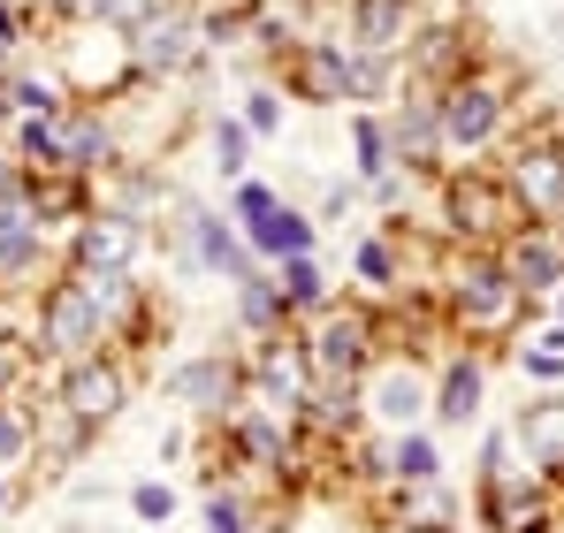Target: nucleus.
Returning <instances> with one entry per match:
<instances>
[{
	"label": "nucleus",
	"mask_w": 564,
	"mask_h": 533,
	"mask_svg": "<svg viewBox=\"0 0 564 533\" xmlns=\"http://www.w3.org/2000/svg\"><path fill=\"white\" fill-rule=\"evenodd\" d=\"M389 351V313L367 297H336L328 313L297 320V358H305V381L321 389H359L375 373V358Z\"/></svg>",
	"instance_id": "nucleus-3"
},
{
	"label": "nucleus",
	"mask_w": 564,
	"mask_h": 533,
	"mask_svg": "<svg viewBox=\"0 0 564 533\" xmlns=\"http://www.w3.org/2000/svg\"><path fill=\"white\" fill-rule=\"evenodd\" d=\"M443 221H451V244H503L511 229H527L534 214L511 198V183L496 176V168H466V176L443 183Z\"/></svg>",
	"instance_id": "nucleus-9"
},
{
	"label": "nucleus",
	"mask_w": 564,
	"mask_h": 533,
	"mask_svg": "<svg viewBox=\"0 0 564 533\" xmlns=\"http://www.w3.org/2000/svg\"><path fill=\"white\" fill-rule=\"evenodd\" d=\"M511 443H519V457H527L542 480H564V396L527 404V412L511 420Z\"/></svg>",
	"instance_id": "nucleus-23"
},
{
	"label": "nucleus",
	"mask_w": 564,
	"mask_h": 533,
	"mask_svg": "<svg viewBox=\"0 0 564 533\" xmlns=\"http://www.w3.org/2000/svg\"><path fill=\"white\" fill-rule=\"evenodd\" d=\"M420 23H427L420 0H336V31L367 54H404Z\"/></svg>",
	"instance_id": "nucleus-17"
},
{
	"label": "nucleus",
	"mask_w": 564,
	"mask_h": 533,
	"mask_svg": "<svg viewBox=\"0 0 564 533\" xmlns=\"http://www.w3.org/2000/svg\"><path fill=\"white\" fill-rule=\"evenodd\" d=\"M229 297H237V328H245V344H275V336L297 328L290 305H282V290H275V274H252V282H237Z\"/></svg>",
	"instance_id": "nucleus-24"
},
{
	"label": "nucleus",
	"mask_w": 564,
	"mask_h": 533,
	"mask_svg": "<svg viewBox=\"0 0 564 533\" xmlns=\"http://www.w3.org/2000/svg\"><path fill=\"white\" fill-rule=\"evenodd\" d=\"M519 373H527V381H564V358L550 351V344H534V351L519 344Z\"/></svg>",
	"instance_id": "nucleus-38"
},
{
	"label": "nucleus",
	"mask_w": 564,
	"mask_h": 533,
	"mask_svg": "<svg viewBox=\"0 0 564 533\" xmlns=\"http://www.w3.org/2000/svg\"><path fill=\"white\" fill-rule=\"evenodd\" d=\"M550 297H557V320H564V282H557V290H550Z\"/></svg>",
	"instance_id": "nucleus-41"
},
{
	"label": "nucleus",
	"mask_w": 564,
	"mask_h": 533,
	"mask_svg": "<svg viewBox=\"0 0 564 533\" xmlns=\"http://www.w3.org/2000/svg\"><path fill=\"white\" fill-rule=\"evenodd\" d=\"M397 62H404V85L443 91L451 77H466V69H473V31H466V23H420L412 46H404Z\"/></svg>",
	"instance_id": "nucleus-18"
},
{
	"label": "nucleus",
	"mask_w": 564,
	"mask_h": 533,
	"mask_svg": "<svg viewBox=\"0 0 564 533\" xmlns=\"http://www.w3.org/2000/svg\"><path fill=\"white\" fill-rule=\"evenodd\" d=\"M480 396H488V358L473 351H451L435 366V396H427V420L435 427H473L480 420Z\"/></svg>",
	"instance_id": "nucleus-20"
},
{
	"label": "nucleus",
	"mask_w": 564,
	"mask_h": 533,
	"mask_svg": "<svg viewBox=\"0 0 564 533\" xmlns=\"http://www.w3.org/2000/svg\"><path fill=\"white\" fill-rule=\"evenodd\" d=\"M15 161L31 176H107L122 161V138H115V115L99 99H62L54 115H23L15 122Z\"/></svg>",
	"instance_id": "nucleus-2"
},
{
	"label": "nucleus",
	"mask_w": 564,
	"mask_h": 533,
	"mask_svg": "<svg viewBox=\"0 0 564 533\" xmlns=\"http://www.w3.org/2000/svg\"><path fill=\"white\" fill-rule=\"evenodd\" d=\"M31 191H39V176H31L15 153H0V214H8V206H39Z\"/></svg>",
	"instance_id": "nucleus-36"
},
{
	"label": "nucleus",
	"mask_w": 564,
	"mask_h": 533,
	"mask_svg": "<svg viewBox=\"0 0 564 533\" xmlns=\"http://www.w3.org/2000/svg\"><path fill=\"white\" fill-rule=\"evenodd\" d=\"M527 313H534V297L519 290V274L503 266V252H488V244H451V266H443V320H451L458 344H511Z\"/></svg>",
	"instance_id": "nucleus-1"
},
{
	"label": "nucleus",
	"mask_w": 564,
	"mask_h": 533,
	"mask_svg": "<svg viewBox=\"0 0 564 533\" xmlns=\"http://www.w3.org/2000/svg\"><path fill=\"white\" fill-rule=\"evenodd\" d=\"M31 358H46V366H69V358H93L107 351V320H99V305L85 297V282L62 266V274H46V290L31 297Z\"/></svg>",
	"instance_id": "nucleus-5"
},
{
	"label": "nucleus",
	"mask_w": 564,
	"mask_h": 533,
	"mask_svg": "<svg viewBox=\"0 0 564 533\" xmlns=\"http://www.w3.org/2000/svg\"><path fill=\"white\" fill-rule=\"evenodd\" d=\"M93 0H39V15H54V23H77Z\"/></svg>",
	"instance_id": "nucleus-39"
},
{
	"label": "nucleus",
	"mask_w": 564,
	"mask_h": 533,
	"mask_svg": "<svg viewBox=\"0 0 564 533\" xmlns=\"http://www.w3.org/2000/svg\"><path fill=\"white\" fill-rule=\"evenodd\" d=\"M31 457H39V420H31V404L0 396V472H15V465H31Z\"/></svg>",
	"instance_id": "nucleus-30"
},
{
	"label": "nucleus",
	"mask_w": 564,
	"mask_h": 533,
	"mask_svg": "<svg viewBox=\"0 0 564 533\" xmlns=\"http://www.w3.org/2000/svg\"><path fill=\"white\" fill-rule=\"evenodd\" d=\"M275 274V290H282V305H290V320H313V313H328L344 290L321 274V260L313 252H297V260H282V266H268Z\"/></svg>",
	"instance_id": "nucleus-25"
},
{
	"label": "nucleus",
	"mask_w": 564,
	"mask_h": 533,
	"mask_svg": "<svg viewBox=\"0 0 564 533\" xmlns=\"http://www.w3.org/2000/svg\"><path fill=\"white\" fill-rule=\"evenodd\" d=\"M99 206H115V214H130V221H161V214H176V183L161 176L153 161H115L107 176H99Z\"/></svg>",
	"instance_id": "nucleus-21"
},
{
	"label": "nucleus",
	"mask_w": 564,
	"mask_h": 533,
	"mask_svg": "<svg viewBox=\"0 0 564 533\" xmlns=\"http://www.w3.org/2000/svg\"><path fill=\"white\" fill-rule=\"evenodd\" d=\"M23 46H31V15H23L15 0H0V69L23 62Z\"/></svg>",
	"instance_id": "nucleus-37"
},
{
	"label": "nucleus",
	"mask_w": 564,
	"mask_h": 533,
	"mask_svg": "<svg viewBox=\"0 0 564 533\" xmlns=\"http://www.w3.org/2000/svg\"><path fill=\"white\" fill-rule=\"evenodd\" d=\"M153 8H161V0H93L85 15H93V23H107V31H138Z\"/></svg>",
	"instance_id": "nucleus-35"
},
{
	"label": "nucleus",
	"mask_w": 564,
	"mask_h": 533,
	"mask_svg": "<svg viewBox=\"0 0 564 533\" xmlns=\"http://www.w3.org/2000/svg\"><path fill=\"white\" fill-rule=\"evenodd\" d=\"M138 381H145V373H138V358L107 344V351H93V358L54 366V389H46V396H54L69 420H85L93 435H107V427H115V420L138 404Z\"/></svg>",
	"instance_id": "nucleus-6"
},
{
	"label": "nucleus",
	"mask_w": 564,
	"mask_h": 533,
	"mask_svg": "<svg viewBox=\"0 0 564 533\" xmlns=\"http://www.w3.org/2000/svg\"><path fill=\"white\" fill-rule=\"evenodd\" d=\"M427 396H435V373H420L412 358L381 351L375 373L359 381V404H367V427H381V435H397V427H420L427 420Z\"/></svg>",
	"instance_id": "nucleus-14"
},
{
	"label": "nucleus",
	"mask_w": 564,
	"mask_h": 533,
	"mask_svg": "<svg viewBox=\"0 0 564 533\" xmlns=\"http://www.w3.org/2000/svg\"><path fill=\"white\" fill-rule=\"evenodd\" d=\"M130 54H138V77H145V85H176V77H198V69L214 62L206 23H198L191 0H161V8L130 31Z\"/></svg>",
	"instance_id": "nucleus-8"
},
{
	"label": "nucleus",
	"mask_w": 564,
	"mask_h": 533,
	"mask_svg": "<svg viewBox=\"0 0 564 533\" xmlns=\"http://www.w3.org/2000/svg\"><path fill=\"white\" fill-rule=\"evenodd\" d=\"M15 511V472H0V519Z\"/></svg>",
	"instance_id": "nucleus-40"
},
{
	"label": "nucleus",
	"mask_w": 564,
	"mask_h": 533,
	"mask_svg": "<svg viewBox=\"0 0 564 533\" xmlns=\"http://www.w3.org/2000/svg\"><path fill=\"white\" fill-rule=\"evenodd\" d=\"M130 511H138V526H169L176 519V488L169 480H138L130 488Z\"/></svg>",
	"instance_id": "nucleus-33"
},
{
	"label": "nucleus",
	"mask_w": 564,
	"mask_h": 533,
	"mask_svg": "<svg viewBox=\"0 0 564 533\" xmlns=\"http://www.w3.org/2000/svg\"><path fill=\"white\" fill-rule=\"evenodd\" d=\"M496 252H503L511 274H519L527 297H550V290L564 282V221H527V229H511Z\"/></svg>",
	"instance_id": "nucleus-19"
},
{
	"label": "nucleus",
	"mask_w": 564,
	"mask_h": 533,
	"mask_svg": "<svg viewBox=\"0 0 564 533\" xmlns=\"http://www.w3.org/2000/svg\"><path fill=\"white\" fill-rule=\"evenodd\" d=\"M435 107H443V161H458V153H488V145H503V130H511V91L496 85V77H451V85L435 91Z\"/></svg>",
	"instance_id": "nucleus-10"
},
{
	"label": "nucleus",
	"mask_w": 564,
	"mask_h": 533,
	"mask_svg": "<svg viewBox=\"0 0 564 533\" xmlns=\"http://www.w3.org/2000/svg\"><path fill=\"white\" fill-rule=\"evenodd\" d=\"M351 266H359V282H367L375 297H397V290H404V221H389V229H375V237H359Z\"/></svg>",
	"instance_id": "nucleus-26"
},
{
	"label": "nucleus",
	"mask_w": 564,
	"mask_h": 533,
	"mask_svg": "<svg viewBox=\"0 0 564 533\" xmlns=\"http://www.w3.org/2000/svg\"><path fill=\"white\" fill-rule=\"evenodd\" d=\"M389 526L451 533V526H458V496H451V480H443V472H435V480H397V488H389Z\"/></svg>",
	"instance_id": "nucleus-22"
},
{
	"label": "nucleus",
	"mask_w": 564,
	"mask_h": 533,
	"mask_svg": "<svg viewBox=\"0 0 564 533\" xmlns=\"http://www.w3.org/2000/svg\"><path fill=\"white\" fill-rule=\"evenodd\" d=\"M381 122H389L397 168H412V176H435V168H443V107H435L427 85H404L389 107H381Z\"/></svg>",
	"instance_id": "nucleus-15"
},
{
	"label": "nucleus",
	"mask_w": 564,
	"mask_h": 533,
	"mask_svg": "<svg viewBox=\"0 0 564 533\" xmlns=\"http://www.w3.org/2000/svg\"><path fill=\"white\" fill-rule=\"evenodd\" d=\"M23 381H31V336L0 328V396H15Z\"/></svg>",
	"instance_id": "nucleus-34"
},
{
	"label": "nucleus",
	"mask_w": 564,
	"mask_h": 533,
	"mask_svg": "<svg viewBox=\"0 0 564 533\" xmlns=\"http://www.w3.org/2000/svg\"><path fill=\"white\" fill-rule=\"evenodd\" d=\"M496 176L511 183V198H519L534 221H557L564 214V145L557 138H519Z\"/></svg>",
	"instance_id": "nucleus-16"
},
{
	"label": "nucleus",
	"mask_w": 564,
	"mask_h": 533,
	"mask_svg": "<svg viewBox=\"0 0 564 533\" xmlns=\"http://www.w3.org/2000/svg\"><path fill=\"white\" fill-rule=\"evenodd\" d=\"M46 62L62 69V85L69 99H122V91H138V54H130V31H107L93 15H77V31H62L54 46H46Z\"/></svg>",
	"instance_id": "nucleus-4"
},
{
	"label": "nucleus",
	"mask_w": 564,
	"mask_h": 533,
	"mask_svg": "<svg viewBox=\"0 0 564 533\" xmlns=\"http://www.w3.org/2000/svg\"><path fill=\"white\" fill-rule=\"evenodd\" d=\"M435 472H443V449H435L427 427H397L389 435V488L397 480H435Z\"/></svg>",
	"instance_id": "nucleus-28"
},
{
	"label": "nucleus",
	"mask_w": 564,
	"mask_h": 533,
	"mask_svg": "<svg viewBox=\"0 0 564 533\" xmlns=\"http://www.w3.org/2000/svg\"><path fill=\"white\" fill-rule=\"evenodd\" d=\"M252 145H260V138H252L237 115H214V130H206V161H214V176H221V183H237L245 168H252Z\"/></svg>",
	"instance_id": "nucleus-29"
},
{
	"label": "nucleus",
	"mask_w": 564,
	"mask_h": 533,
	"mask_svg": "<svg viewBox=\"0 0 564 533\" xmlns=\"http://www.w3.org/2000/svg\"><path fill=\"white\" fill-rule=\"evenodd\" d=\"M229 221L245 229V244H252L268 266L297 260V252H321V221H313L297 198H282L275 183H260V176L229 183Z\"/></svg>",
	"instance_id": "nucleus-7"
},
{
	"label": "nucleus",
	"mask_w": 564,
	"mask_h": 533,
	"mask_svg": "<svg viewBox=\"0 0 564 533\" xmlns=\"http://www.w3.org/2000/svg\"><path fill=\"white\" fill-rule=\"evenodd\" d=\"M451 533H466V526H451Z\"/></svg>",
	"instance_id": "nucleus-42"
},
{
	"label": "nucleus",
	"mask_w": 564,
	"mask_h": 533,
	"mask_svg": "<svg viewBox=\"0 0 564 533\" xmlns=\"http://www.w3.org/2000/svg\"><path fill=\"white\" fill-rule=\"evenodd\" d=\"M206 533H260V519H252V503H245L237 480H214L206 488Z\"/></svg>",
	"instance_id": "nucleus-31"
},
{
	"label": "nucleus",
	"mask_w": 564,
	"mask_h": 533,
	"mask_svg": "<svg viewBox=\"0 0 564 533\" xmlns=\"http://www.w3.org/2000/svg\"><path fill=\"white\" fill-rule=\"evenodd\" d=\"M145 252H153V221H130L115 206H93L85 221L62 229V266L77 274H138Z\"/></svg>",
	"instance_id": "nucleus-11"
},
{
	"label": "nucleus",
	"mask_w": 564,
	"mask_h": 533,
	"mask_svg": "<svg viewBox=\"0 0 564 533\" xmlns=\"http://www.w3.org/2000/svg\"><path fill=\"white\" fill-rule=\"evenodd\" d=\"M169 396L184 404L198 427H221L245 404V351H191L169 366Z\"/></svg>",
	"instance_id": "nucleus-13"
},
{
	"label": "nucleus",
	"mask_w": 564,
	"mask_h": 533,
	"mask_svg": "<svg viewBox=\"0 0 564 533\" xmlns=\"http://www.w3.org/2000/svg\"><path fill=\"white\" fill-rule=\"evenodd\" d=\"M176 252H184L198 274H221L229 290L237 282H252V274H268V260L245 244V229L229 221V206L214 214V206H176Z\"/></svg>",
	"instance_id": "nucleus-12"
},
{
	"label": "nucleus",
	"mask_w": 564,
	"mask_h": 533,
	"mask_svg": "<svg viewBox=\"0 0 564 533\" xmlns=\"http://www.w3.org/2000/svg\"><path fill=\"white\" fill-rule=\"evenodd\" d=\"M397 168V153H389V122H381V107H351V176L375 183Z\"/></svg>",
	"instance_id": "nucleus-27"
},
{
	"label": "nucleus",
	"mask_w": 564,
	"mask_h": 533,
	"mask_svg": "<svg viewBox=\"0 0 564 533\" xmlns=\"http://www.w3.org/2000/svg\"><path fill=\"white\" fill-rule=\"evenodd\" d=\"M237 122H245L252 138H275V130H282V85H252V91H245V107H237Z\"/></svg>",
	"instance_id": "nucleus-32"
}]
</instances>
